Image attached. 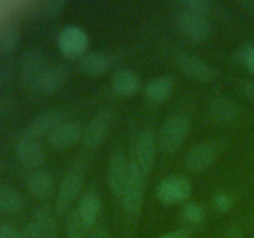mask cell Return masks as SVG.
Instances as JSON below:
<instances>
[{"mask_svg": "<svg viewBox=\"0 0 254 238\" xmlns=\"http://www.w3.org/2000/svg\"><path fill=\"white\" fill-rule=\"evenodd\" d=\"M67 2L64 0H47L41 4L40 12L46 17H56L64 11Z\"/></svg>", "mask_w": 254, "mask_h": 238, "instance_id": "29", "label": "cell"}, {"mask_svg": "<svg viewBox=\"0 0 254 238\" xmlns=\"http://www.w3.org/2000/svg\"><path fill=\"white\" fill-rule=\"evenodd\" d=\"M20 44V29L15 22L0 24V51L9 54L16 50Z\"/></svg>", "mask_w": 254, "mask_h": 238, "instance_id": "25", "label": "cell"}, {"mask_svg": "<svg viewBox=\"0 0 254 238\" xmlns=\"http://www.w3.org/2000/svg\"><path fill=\"white\" fill-rule=\"evenodd\" d=\"M223 238H245V233L240 226H232V227L228 228Z\"/></svg>", "mask_w": 254, "mask_h": 238, "instance_id": "34", "label": "cell"}, {"mask_svg": "<svg viewBox=\"0 0 254 238\" xmlns=\"http://www.w3.org/2000/svg\"><path fill=\"white\" fill-rule=\"evenodd\" d=\"M24 196L19 190L7 183H0V212L14 215L24 208Z\"/></svg>", "mask_w": 254, "mask_h": 238, "instance_id": "24", "label": "cell"}, {"mask_svg": "<svg viewBox=\"0 0 254 238\" xmlns=\"http://www.w3.org/2000/svg\"><path fill=\"white\" fill-rule=\"evenodd\" d=\"M156 154V138L151 129L139 131L131 146L129 164L130 170L148 178L153 170Z\"/></svg>", "mask_w": 254, "mask_h": 238, "instance_id": "2", "label": "cell"}, {"mask_svg": "<svg viewBox=\"0 0 254 238\" xmlns=\"http://www.w3.org/2000/svg\"><path fill=\"white\" fill-rule=\"evenodd\" d=\"M253 47L254 45L253 44H243L241 45L238 49H236L235 54H233V60H235L236 63H240V64H243V66H246V63H247L248 59H250L251 54H252L253 51Z\"/></svg>", "mask_w": 254, "mask_h": 238, "instance_id": "31", "label": "cell"}, {"mask_svg": "<svg viewBox=\"0 0 254 238\" xmlns=\"http://www.w3.org/2000/svg\"><path fill=\"white\" fill-rule=\"evenodd\" d=\"M246 67H247L248 72L254 76V47H253V51H252V54H251L250 59H248L247 63H246Z\"/></svg>", "mask_w": 254, "mask_h": 238, "instance_id": "39", "label": "cell"}, {"mask_svg": "<svg viewBox=\"0 0 254 238\" xmlns=\"http://www.w3.org/2000/svg\"><path fill=\"white\" fill-rule=\"evenodd\" d=\"M242 92L248 101L254 103V81L246 82L242 87Z\"/></svg>", "mask_w": 254, "mask_h": 238, "instance_id": "35", "label": "cell"}, {"mask_svg": "<svg viewBox=\"0 0 254 238\" xmlns=\"http://www.w3.org/2000/svg\"><path fill=\"white\" fill-rule=\"evenodd\" d=\"M216 159H217V150L215 145L211 143H201L193 146L186 154L184 164L189 170L193 173H201L210 169L215 164Z\"/></svg>", "mask_w": 254, "mask_h": 238, "instance_id": "13", "label": "cell"}, {"mask_svg": "<svg viewBox=\"0 0 254 238\" xmlns=\"http://www.w3.org/2000/svg\"><path fill=\"white\" fill-rule=\"evenodd\" d=\"M146 178H148L135 171L129 170L128 181H127L126 188L122 196L123 206L129 215H136L143 207Z\"/></svg>", "mask_w": 254, "mask_h": 238, "instance_id": "10", "label": "cell"}, {"mask_svg": "<svg viewBox=\"0 0 254 238\" xmlns=\"http://www.w3.org/2000/svg\"><path fill=\"white\" fill-rule=\"evenodd\" d=\"M26 186L34 197L46 200L51 197L55 191V178L49 171L37 169L27 176Z\"/></svg>", "mask_w": 254, "mask_h": 238, "instance_id": "16", "label": "cell"}, {"mask_svg": "<svg viewBox=\"0 0 254 238\" xmlns=\"http://www.w3.org/2000/svg\"><path fill=\"white\" fill-rule=\"evenodd\" d=\"M140 78L130 69H121L112 78V89L118 97H131L140 89Z\"/></svg>", "mask_w": 254, "mask_h": 238, "instance_id": "19", "label": "cell"}, {"mask_svg": "<svg viewBox=\"0 0 254 238\" xmlns=\"http://www.w3.org/2000/svg\"><path fill=\"white\" fill-rule=\"evenodd\" d=\"M252 183H253V185H254V175L252 176Z\"/></svg>", "mask_w": 254, "mask_h": 238, "instance_id": "42", "label": "cell"}, {"mask_svg": "<svg viewBox=\"0 0 254 238\" xmlns=\"http://www.w3.org/2000/svg\"><path fill=\"white\" fill-rule=\"evenodd\" d=\"M213 203H215L216 210L220 212H228L233 207V197L226 192H220L213 198Z\"/></svg>", "mask_w": 254, "mask_h": 238, "instance_id": "30", "label": "cell"}, {"mask_svg": "<svg viewBox=\"0 0 254 238\" xmlns=\"http://www.w3.org/2000/svg\"><path fill=\"white\" fill-rule=\"evenodd\" d=\"M0 238H21V231L10 223L0 225Z\"/></svg>", "mask_w": 254, "mask_h": 238, "instance_id": "32", "label": "cell"}, {"mask_svg": "<svg viewBox=\"0 0 254 238\" xmlns=\"http://www.w3.org/2000/svg\"><path fill=\"white\" fill-rule=\"evenodd\" d=\"M112 66V60L104 52L93 51L83 55L79 59V69L88 77H101L108 72Z\"/></svg>", "mask_w": 254, "mask_h": 238, "instance_id": "17", "label": "cell"}, {"mask_svg": "<svg viewBox=\"0 0 254 238\" xmlns=\"http://www.w3.org/2000/svg\"><path fill=\"white\" fill-rule=\"evenodd\" d=\"M160 238H190V236L183 230H179L176 232H171V233H166V235L161 236Z\"/></svg>", "mask_w": 254, "mask_h": 238, "instance_id": "37", "label": "cell"}, {"mask_svg": "<svg viewBox=\"0 0 254 238\" xmlns=\"http://www.w3.org/2000/svg\"><path fill=\"white\" fill-rule=\"evenodd\" d=\"M183 215L190 223H200L205 220V210L197 202H189L184 206Z\"/></svg>", "mask_w": 254, "mask_h": 238, "instance_id": "28", "label": "cell"}, {"mask_svg": "<svg viewBox=\"0 0 254 238\" xmlns=\"http://www.w3.org/2000/svg\"><path fill=\"white\" fill-rule=\"evenodd\" d=\"M112 123V113L107 109L99 111L93 118L87 124L86 129L83 130L82 140L87 148L96 149L103 144L107 134H108L109 126Z\"/></svg>", "mask_w": 254, "mask_h": 238, "instance_id": "12", "label": "cell"}, {"mask_svg": "<svg viewBox=\"0 0 254 238\" xmlns=\"http://www.w3.org/2000/svg\"><path fill=\"white\" fill-rule=\"evenodd\" d=\"M192 192L190 181L184 176H166L156 188V197L164 206H175L188 200Z\"/></svg>", "mask_w": 254, "mask_h": 238, "instance_id": "4", "label": "cell"}, {"mask_svg": "<svg viewBox=\"0 0 254 238\" xmlns=\"http://www.w3.org/2000/svg\"><path fill=\"white\" fill-rule=\"evenodd\" d=\"M190 119L181 113L169 116L161 124L159 133V149L164 154H174L180 150L190 133Z\"/></svg>", "mask_w": 254, "mask_h": 238, "instance_id": "1", "label": "cell"}, {"mask_svg": "<svg viewBox=\"0 0 254 238\" xmlns=\"http://www.w3.org/2000/svg\"><path fill=\"white\" fill-rule=\"evenodd\" d=\"M240 4L241 6H243L246 11H248L252 16H254V1H242Z\"/></svg>", "mask_w": 254, "mask_h": 238, "instance_id": "38", "label": "cell"}, {"mask_svg": "<svg viewBox=\"0 0 254 238\" xmlns=\"http://www.w3.org/2000/svg\"><path fill=\"white\" fill-rule=\"evenodd\" d=\"M50 63L40 50L27 49L20 56V73L25 86L30 91L40 92L42 79L49 69Z\"/></svg>", "mask_w": 254, "mask_h": 238, "instance_id": "3", "label": "cell"}, {"mask_svg": "<svg viewBox=\"0 0 254 238\" xmlns=\"http://www.w3.org/2000/svg\"><path fill=\"white\" fill-rule=\"evenodd\" d=\"M89 238H112V236L106 227L101 226V227L93 230V232L91 233Z\"/></svg>", "mask_w": 254, "mask_h": 238, "instance_id": "36", "label": "cell"}, {"mask_svg": "<svg viewBox=\"0 0 254 238\" xmlns=\"http://www.w3.org/2000/svg\"><path fill=\"white\" fill-rule=\"evenodd\" d=\"M178 26L184 36L195 42L205 41L211 32V25L205 16H200L185 10L179 12Z\"/></svg>", "mask_w": 254, "mask_h": 238, "instance_id": "11", "label": "cell"}, {"mask_svg": "<svg viewBox=\"0 0 254 238\" xmlns=\"http://www.w3.org/2000/svg\"><path fill=\"white\" fill-rule=\"evenodd\" d=\"M130 164L124 153H116L111 158L107 171L109 190L116 198H122L129 178Z\"/></svg>", "mask_w": 254, "mask_h": 238, "instance_id": "7", "label": "cell"}, {"mask_svg": "<svg viewBox=\"0 0 254 238\" xmlns=\"http://www.w3.org/2000/svg\"><path fill=\"white\" fill-rule=\"evenodd\" d=\"M17 159L26 168H37L45 160V151L36 139L21 135L15 145Z\"/></svg>", "mask_w": 254, "mask_h": 238, "instance_id": "14", "label": "cell"}, {"mask_svg": "<svg viewBox=\"0 0 254 238\" xmlns=\"http://www.w3.org/2000/svg\"><path fill=\"white\" fill-rule=\"evenodd\" d=\"M21 238H39V233H37L36 226L32 222V220L30 222H27L24 226L21 231Z\"/></svg>", "mask_w": 254, "mask_h": 238, "instance_id": "33", "label": "cell"}, {"mask_svg": "<svg viewBox=\"0 0 254 238\" xmlns=\"http://www.w3.org/2000/svg\"><path fill=\"white\" fill-rule=\"evenodd\" d=\"M1 168H2V159L0 158V169H1Z\"/></svg>", "mask_w": 254, "mask_h": 238, "instance_id": "41", "label": "cell"}, {"mask_svg": "<svg viewBox=\"0 0 254 238\" xmlns=\"http://www.w3.org/2000/svg\"><path fill=\"white\" fill-rule=\"evenodd\" d=\"M39 238H56V221L54 212L47 205L39 206L32 216Z\"/></svg>", "mask_w": 254, "mask_h": 238, "instance_id": "23", "label": "cell"}, {"mask_svg": "<svg viewBox=\"0 0 254 238\" xmlns=\"http://www.w3.org/2000/svg\"><path fill=\"white\" fill-rule=\"evenodd\" d=\"M183 10L192 14L200 15V16H205L208 15L212 10L213 2L210 0H183L179 2Z\"/></svg>", "mask_w": 254, "mask_h": 238, "instance_id": "27", "label": "cell"}, {"mask_svg": "<svg viewBox=\"0 0 254 238\" xmlns=\"http://www.w3.org/2000/svg\"><path fill=\"white\" fill-rule=\"evenodd\" d=\"M87 227L82 222L77 210L71 211L66 223L67 238H84Z\"/></svg>", "mask_w": 254, "mask_h": 238, "instance_id": "26", "label": "cell"}, {"mask_svg": "<svg viewBox=\"0 0 254 238\" xmlns=\"http://www.w3.org/2000/svg\"><path fill=\"white\" fill-rule=\"evenodd\" d=\"M179 68L190 78L198 82H211L216 78V69L201 57L192 54H179L176 57Z\"/></svg>", "mask_w": 254, "mask_h": 238, "instance_id": "9", "label": "cell"}, {"mask_svg": "<svg viewBox=\"0 0 254 238\" xmlns=\"http://www.w3.org/2000/svg\"><path fill=\"white\" fill-rule=\"evenodd\" d=\"M99 210H101V200H99L98 195H96L94 192H86L79 198L77 212L87 228H92L96 226Z\"/></svg>", "mask_w": 254, "mask_h": 238, "instance_id": "21", "label": "cell"}, {"mask_svg": "<svg viewBox=\"0 0 254 238\" xmlns=\"http://www.w3.org/2000/svg\"><path fill=\"white\" fill-rule=\"evenodd\" d=\"M69 77L68 67L64 63H54L50 64L44 79H42L40 93L44 94H56L61 91L67 83Z\"/></svg>", "mask_w": 254, "mask_h": 238, "instance_id": "18", "label": "cell"}, {"mask_svg": "<svg viewBox=\"0 0 254 238\" xmlns=\"http://www.w3.org/2000/svg\"><path fill=\"white\" fill-rule=\"evenodd\" d=\"M253 218H254V211H253Z\"/></svg>", "mask_w": 254, "mask_h": 238, "instance_id": "43", "label": "cell"}, {"mask_svg": "<svg viewBox=\"0 0 254 238\" xmlns=\"http://www.w3.org/2000/svg\"><path fill=\"white\" fill-rule=\"evenodd\" d=\"M173 91V79L169 76H158L146 84L144 88V94L151 103H161L171 96Z\"/></svg>", "mask_w": 254, "mask_h": 238, "instance_id": "22", "label": "cell"}, {"mask_svg": "<svg viewBox=\"0 0 254 238\" xmlns=\"http://www.w3.org/2000/svg\"><path fill=\"white\" fill-rule=\"evenodd\" d=\"M4 108H5V106H4V102H2V99L0 98V113H1V112L4 111Z\"/></svg>", "mask_w": 254, "mask_h": 238, "instance_id": "40", "label": "cell"}, {"mask_svg": "<svg viewBox=\"0 0 254 238\" xmlns=\"http://www.w3.org/2000/svg\"><path fill=\"white\" fill-rule=\"evenodd\" d=\"M57 46L67 59H81L88 47V36L77 26L64 27L59 35Z\"/></svg>", "mask_w": 254, "mask_h": 238, "instance_id": "6", "label": "cell"}, {"mask_svg": "<svg viewBox=\"0 0 254 238\" xmlns=\"http://www.w3.org/2000/svg\"><path fill=\"white\" fill-rule=\"evenodd\" d=\"M64 121V113L61 109H49L39 116L35 117L26 126H25L22 135L29 136V138L36 139L45 135H50L54 129H56L60 124Z\"/></svg>", "mask_w": 254, "mask_h": 238, "instance_id": "8", "label": "cell"}, {"mask_svg": "<svg viewBox=\"0 0 254 238\" xmlns=\"http://www.w3.org/2000/svg\"><path fill=\"white\" fill-rule=\"evenodd\" d=\"M240 104L228 96H220L211 103V116L218 123H230L240 114Z\"/></svg>", "mask_w": 254, "mask_h": 238, "instance_id": "20", "label": "cell"}, {"mask_svg": "<svg viewBox=\"0 0 254 238\" xmlns=\"http://www.w3.org/2000/svg\"><path fill=\"white\" fill-rule=\"evenodd\" d=\"M83 136L81 125L76 121H64L49 135V141L54 148L64 150L76 145Z\"/></svg>", "mask_w": 254, "mask_h": 238, "instance_id": "15", "label": "cell"}, {"mask_svg": "<svg viewBox=\"0 0 254 238\" xmlns=\"http://www.w3.org/2000/svg\"><path fill=\"white\" fill-rule=\"evenodd\" d=\"M82 186H83V175L79 171L72 170L64 176L55 201V212L57 215L64 216L68 211L72 202L81 192Z\"/></svg>", "mask_w": 254, "mask_h": 238, "instance_id": "5", "label": "cell"}]
</instances>
